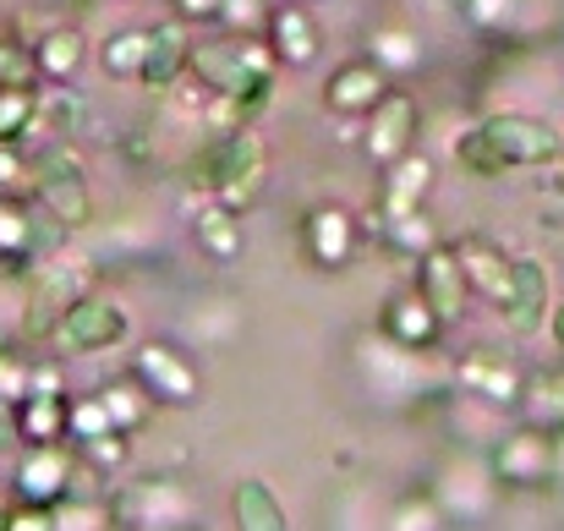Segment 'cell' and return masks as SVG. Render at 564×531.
Here are the masks:
<instances>
[{
	"mask_svg": "<svg viewBox=\"0 0 564 531\" xmlns=\"http://www.w3.org/2000/svg\"><path fill=\"white\" fill-rule=\"evenodd\" d=\"M11 527V499H6V494H0V531Z\"/></svg>",
	"mask_w": 564,
	"mask_h": 531,
	"instance_id": "obj_47",
	"label": "cell"
},
{
	"mask_svg": "<svg viewBox=\"0 0 564 531\" xmlns=\"http://www.w3.org/2000/svg\"><path fill=\"white\" fill-rule=\"evenodd\" d=\"M482 138L494 143V154L505 160V171H521V165H549L560 160V132L538 116H516V110H499L488 121H477Z\"/></svg>",
	"mask_w": 564,
	"mask_h": 531,
	"instance_id": "obj_7",
	"label": "cell"
},
{
	"mask_svg": "<svg viewBox=\"0 0 564 531\" xmlns=\"http://www.w3.org/2000/svg\"><path fill=\"white\" fill-rule=\"evenodd\" d=\"M444 329H449V324L433 313V302H427L422 291H400V296H389L383 313H378V340L394 346V351H433V346L444 340Z\"/></svg>",
	"mask_w": 564,
	"mask_h": 531,
	"instance_id": "obj_13",
	"label": "cell"
},
{
	"mask_svg": "<svg viewBox=\"0 0 564 531\" xmlns=\"http://www.w3.org/2000/svg\"><path fill=\"white\" fill-rule=\"evenodd\" d=\"M132 372L143 378V389L160 400V405H192L197 400V367L176 346H143L132 356Z\"/></svg>",
	"mask_w": 564,
	"mask_h": 531,
	"instance_id": "obj_17",
	"label": "cell"
},
{
	"mask_svg": "<svg viewBox=\"0 0 564 531\" xmlns=\"http://www.w3.org/2000/svg\"><path fill=\"white\" fill-rule=\"evenodd\" d=\"M258 17L269 22V6L263 0H225V11H219V22H236V33H252Z\"/></svg>",
	"mask_w": 564,
	"mask_h": 531,
	"instance_id": "obj_42",
	"label": "cell"
},
{
	"mask_svg": "<svg viewBox=\"0 0 564 531\" xmlns=\"http://www.w3.org/2000/svg\"><path fill=\"white\" fill-rule=\"evenodd\" d=\"M121 335H127V313H121V302H116V296L88 291V296H77V302L66 307V318L55 324V335H50V340H55L61 351L94 356V351L121 346Z\"/></svg>",
	"mask_w": 564,
	"mask_h": 531,
	"instance_id": "obj_6",
	"label": "cell"
},
{
	"mask_svg": "<svg viewBox=\"0 0 564 531\" xmlns=\"http://www.w3.org/2000/svg\"><path fill=\"white\" fill-rule=\"evenodd\" d=\"M88 296V263H77V252H55L39 258L28 274V302H22V335L28 340H50L55 324L66 318V307Z\"/></svg>",
	"mask_w": 564,
	"mask_h": 531,
	"instance_id": "obj_3",
	"label": "cell"
},
{
	"mask_svg": "<svg viewBox=\"0 0 564 531\" xmlns=\"http://www.w3.org/2000/svg\"><path fill=\"white\" fill-rule=\"evenodd\" d=\"M416 121H422L416 99H411V94H400V88H389L373 110H368L362 154L373 160L378 171H383V165H394V160H405V154H411V143H416Z\"/></svg>",
	"mask_w": 564,
	"mask_h": 531,
	"instance_id": "obj_10",
	"label": "cell"
},
{
	"mask_svg": "<svg viewBox=\"0 0 564 531\" xmlns=\"http://www.w3.org/2000/svg\"><path fill=\"white\" fill-rule=\"evenodd\" d=\"M33 197H39V208H44L55 225H66V230H83V225L94 219V192H88L83 160H77L72 149L39 154V165H33Z\"/></svg>",
	"mask_w": 564,
	"mask_h": 531,
	"instance_id": "obj_5",
	"label": "cell"
},
{
	"mask_svg": "<svg viewBox=\"0 0 564 531\" xmlns=\"http://www.w3.org/2000/svg\"><path fill=\"white\" fill-rule=\"evenodd\" d=\"M357 247H362V225H357L351 208H340V203L307 208V219H302V252H307L313 269H346L357 258Z\"/></svg>",
	"mask_w": 564,
	"mask_h": 531,
	"instance_id": "obj_9",
	"label": "cell"
},
{
	"mask_svg": "<svg viewBox=\"0 0 564 531\" xmlns=\"http://www.w3.org/2000/svg\"><path fill=\"white\" fill-rule=\"evenodd\" d=\"M110 521H116V510L94 494H77V488L55 505V531H105Z\"/></svg>",
	"mask_w": 564,
	"mask_h": 531,
	"instance_id": "obj_33",
	"label": "cell"
},
{
	"mask_svg": "<svg viewBox=\"0 0 564 531\" xmlns=\"http://www.w3.org/2000/svg\"><path fill=\"white\" fill-rule=\"evenodd\" d=\"M22 181H33L28 160H22V143H0V192H17Z\"/></svg>",
	"mask_w": 564,
	"mask_h": 531,
	"instance_id": "obj_41",
	"label": "cell"
},
{
	"mask_svg": "<svg viewBox=\"0 0 564 531\" xmlns=\"http://www.w3.org/2000/svg\"><path fill=\"white\" fill-rule=\"evenodd\" d=\"M416 291L433 302V313L444 324H455L466 313V296H471V280H466V263H460V247L455 241H433L422 258H416Z\"/></svg>",
	"mask_w": 564,
	"mask_h": 531,
	"instance_id": "obj_12",
	"label": "cell"
},
{
	"mask_svg": "<svg viewBox=\"0 0 564 531\" xmlns=\"http://www.w3.org/2000/svg\"><path fill=\"white\" fill-rule=\"evenodd\" d=\"M110 510H116V521H127V527L171 531V527H187L197 505H192L187 483H176V477H143V483H132Z\"/></svg>",
	"mask_w": 564,
	"mask_h": 531,
	"instance_id": "obj_8",
	"label": "cell"
},
{
	"mask_svg": "<svg viewBox=\"0 0 564 531\" xmlns=\"http://www.w3.org/2000/svg\"><path fill=\"white\" fill-rule=\"evenodd\" d=\"M230 516H236V527L241 531H285V505L274 499V488H269L263 477L236 483V494H230Z\"/></svg>",
	"mask_w": 564,
	"mask_h": 531,
	"instance_id": "obj_25",
	"label": "cell"
},
{
	"mask_svg": "<svg viewBox=\"0 0 564 531\" xmlns=\"http://www.w3.org/2000/svg\"><path fill=\"white\" fill-rule=\"evenodd\" d=\"M549 329H554V340H560V346H564V302H560V307H554V318H549Z\"/></svg>",
	"mask_w": 564,
	"mask_h": 531,
	"instance_id": "obj_45",
	"label": "cell"
},
{
	"mask_svg": "<svg viewBox=\"0 0 564 531\" xmlns=\"http://www.w3.org/2000/svg\"><path fill=\"white\" fill-rule=\"evenodd\" d=\"M39 121V88L33 83H6L0 88V143H22Z\"/></svg>",
	"mask_w": 564,
	"mask_h": 531,
	"instance_id": "obj_31",
	"label": "cell"
},
{
	"mask_svg": "<svg viewBox=\"0 0 564 531\" xmlns=\"http://www.w3.org/2000/svg\"><path fill=\"white\" fill-rule=\"evenodd\" d=\"M99 66H105V77H143V66H149V28H121L116 39H105Z\"/></svg>",
	"mask_w": 564,
	"mask_h": 531,
	"instance_id": "obj_30",
	"label": "cell"
},
{
	"mask_svg": "<svg viewBox=\"0 0 564 531\" xmlns=\"http://www.w3.org/2000/svg\"><path fill=\"white\" fill-rule=\"evenodd\" d=\"M66 416H72V400L66 394H28L17 405L22 444H61V438H72L66 433Z\"/></svg>",
	"mask_w": 564,
	"mask_h": 531,
	"instance_id": "obj_24",
	"label": "cell"
},
{
	"mask_svg": "<svg viewBox=\"0 0 564 531\" xmlns=\"http://www.w3.org/2000/svg\"><path fill=\"white\" fill-rule=\"evenodd\" d=\"M88 449V460L99 466V472H121L127 466V455H132V433H105V438H94V444H83Z\"/></svg>",
	"mask_w": 564,
	"mask_h": 531,
	"instance_id": "obj_40",
	"label": "cell"
},
{
	"mask_svg": "<svg viewBox=\"0 0 564 531\" xmlns=\"http://www.w3.org/2000/svg\"><path fill=\"white\" fill-rule=\"evenodd\" d=\"M192 241L203 247V258L214 263H236L241 258V214L219 197H208L197 214H192Z\"/></svg>",
	"mask_w": 564,
	"mask_h": 531,
	"instance_id": "obj_22",
	"label": "cell"
},
{
	"mask_svg": "<svg viewBox=\"0 0 564 531\" xmlns=\"http://www.w3.org/2000/svg\"><path fill=\"white\" fill-rule=\"evenodd\" d=\"M488 472H494V483L521 488V494L549 488V483H560V438H554L549 427L527 422V427H516V433H505V438L494 444Z\"/></svg>",
	"mask_w": 564,
	"mask_h": 531,
	"instance_id": "obj_4",
	"label": "cell"
},
{
	"mask_svg": "<svg viewBox=\"0 0 564 531\" xmlns=\"http://www.w3.org/2000/svg\"><path fill=\"white\" fill-rule=\"evenodd\" d=\"M455 383L471 389L488 405H505V411H516L521 394H527V378L516 372V361H505V356L488 351V346H477V351H466L455 361Z\"/></svg>",
	"mask_w": 564,
	"mask_h": 531,
	"instance_id": "obj_16",
	"label": "cell"
},
{
	"mask_svg": "<svg viewBox=\"0 0 564 531\" xmlns=\"http://www.w3.org/2000/svg\"><path fill=\"white\" fill-rule=\"evenodd\" d=\"M219 11H225V0H176V17H187V22H219Z\"/></svg>",
	"mask_w": 564,
	"mask_h": 531,
	"instance_id": "obj_44",
	"label": "cell"
},
{
	"mask_svg": "<svg viewBox=\"0 0 564 531\" xmlns=\"http://www.w3.org/2000/svg\"><path fill=\"white\" fill-rule=\"evenodd\" d=\"M560 160H564V138H560Z\"/></svg>",
	"mask_w": 564,
	"mask_h": 531,
	"instance_id": "obj_49",
	"label": "cell"
},
{
	"mask_svg": "<svg viewBox=\"0 0 564 531\" xmlns=\"http://www.w3.org/2000/svg\"><path fill=\"white\" fill-rule=\"evenodd\" d=\"M455 165L466 171V176L488 181V176H505V160L494 154V143L482 138V127H466L460 138H455Z\"/></svg>",
	"mask_w": 564,
	"mask_h": 531,
	"instance_id": "obj_34",
	"label": "cell"
},
{
	"mask_svg": "<svg viewBox=\"0 0 564 531\" xmlns=\"http://www.w3.org/2000/svg\"><path fill=\"white\" fill-rule=\"evenodd\" d=\"M427 192H433V160H427V154H405V160L383 165V181H378V219L422 208Z\"/></svg>",
	"mask_w": 564,
	"mask_h": 531,
	"instance_id": "obj_19",
	"label": "cell"
},
{
	"mask_svg": "<svg viewBox=\"0 0 564 531\" xmlns=\"http://www.w3.org/2000/svg\"><path fill=\"white\" fill-rule=\"evenodd\" d=\"M521 405H527V416H532L538 427L560 433V427H564V361H560V367H549V372H538V378L527 383Z\"/></svg>",
	"mask_w": 564,
	"mask_h": 531,
	"instance_id": "obj_29",
	"label": "cell"
},
{
	"mask_svg": "<svg viewBox=\"0 0 564 531\" xmlns=\"http://www.w3.org/2000/svg\"><path fill=\"white\" fill-rule=\"evenodd\" d=\"M187 61H192V28L187 17H165L149 28V66L138 83H149L154 94H171L182 77H187Z\"/></svg>",
	"mask_w": 564,
	"mask_h": 531,
	"instance_id": "obj_18",
	"label": "cell"
},
{
	"mask_svg": "<svg viewBox=\"0 0 564 531\" xmlns=\"http://www.w3.org/2000/svg\"><path fill=\"white\" fill-rule=\"evenodd\" d=\"M368 55H373L389 77H400V72H411V66L422 61V39H416L411 28H378L373 39H368Z\"/></svg>",
	"mask_w": 564,
	"mask_h": 531,
	"instance_id": "obj_32",
	"label": "cell"
},
{
	"mask_svg": "<svg viewBox=\"0 0 564 531\" xmlns=\"http://www.w3.org/2000/svg\"><path fill=\"white\" fill-rule=\"evenodd\" d=\"M499 313H505V324L516 335L543 329V313H549V269H543V258H516V285H510V302Z\"/></svg>",
	"mask_w": 564,
	"mask_h": 531,
	"instance_id": "obj_20",
	"label": "cell"
},
{
	"mask_svg": "<svg viewBox=\"0 0 564 531\" xmlns=\"http://www.w3.org/2000/svg\"><path fill=\"white\" fill-rule=\"evenodd\" d=\"M6 83H39L33 44H22V39H0V88H6Z\"/></svg>",
	"mask_w": 564,
	"mask_h": 531,
	"instance_id": "obj_38",
	"label": "cell"
},
{
	"mask_svg": "<svg viewBox=\"0 0 564 531\" xmlns=\"http://www.w3.org/2000/svg\"><path fill=\"white\" fill-rule=\"evenodd\" d=\"M449 6H455V11H471V17H477V11H482L488 0H449Z\"/></svg>",
	"mask_w": 564,
	"mask_h": 531,
	"instance_id": "obj_46",
	"label": "cell"
},
{
	"mask_svg": "<svg viewBox=\"0 0 564 531\" xmlns=\"http://www.w3.org/2000/svg\"><path fill=\"white\" fill-rule=\"evenodd\" d=\"M373 236L389 247V252H411V258H422V252L438 241V230L427 225V214H422V208H411V214H389V219H373Z\"/></svg>",
	"mask_w": 564,
	"mask_h": 531,
	"instance_id": "obj_27",
	"label": "cell"
},
{
	"mask_svg": "<svg viewBox=\"0 0 564 531\" xmlns=\"http://www.w3.org/2000/svg\"><path fill=\"white\" fill-rule=\"evenodd\" d=\"M77 116H83V105H77L72 94H39V121H33V127L66 138V132H77Z\"/></svg>",
	"mask_w": 564,
	"mask_h": 531,
	"instance_id": "obj_37",
	"label": "cell"
},
{
	"mask_svg": "<svg viewBox=\"0 0 564 531\" xmlns=\"http://www.w3.org/2000/svg\"><path fill=\"white\" fill-rule=\"evenodd\" d=\"M28 378H33V361H22V351L11 340H0V394L6 400H28Z\"/></svg>",
	"mask_w": 564,
	"mask_h": 531,
	"instance_id": "obj_39",
	"label": "cell"
},
{
	"mask_svg": "<svg viewBox=\"0 0 564 531\" xmlns=\"http://www.w3.org/2000/svg\"><path fill=\"white\" fill-rule=\"evenodd\" d=\"M460 247V263H466V280H471V291H482L488 302H510V285H516V258H505L494 241H482V236H460L455 241Z\"/></svg>",
	"mask_w": 564,
	"mask_h": 531,
	"instance_id": "obj_21",
	"label": "cell"
},
{
	"mask_svg": "<svg viewBox=\"0 0 564 531\" xmlns=\"http://www.w3.org/2000/svg\"><path fill=\"white\" fill-rule=\"evenodd\" d=\"M99 400H105V411H110V422H116L121 433H138V427L149 422V411H154V394L143 389V378H138V372H132V378L105 383V389H99Z\"/></svg>",
	"mask_w": 564,
	"mask_h": 531,
	"instance_id": "obj_26",
	"label": "cell"
},
{
	"mask_svg": "<svg viewBox=\"0 0 564 531\" xmlns=\"http://www.w3.org/2000/svg\"><path fill=\"white\" fill-rule=\"evenodd\" d=\"M66 433H72L77 444H94V438H105V433H116V422H110V411H105V400H99V394H88V400H72V416H66Z\"/></svg>",
	"mask_w": 564,
	"mask_h": 531,
	"instance_id": "obj_35",
	"label": "cell"
},
{
	"mask_svg": "<svg viewBox=\"0 0 564 531\" xmlns=\"http://www.w3.org/2000/svg\"><path fill=\"white\" fill-rule=\"evenodd\" d=\"M0 340H6V329H0Z\"/></svg>",
	"mask_w": 564,
	"mask_h": 531,
	"instance_id": "obj_50",
	"label": "cell"
},
{
	"mask_svg": "<svg viewBox=\"0 0 564 531\" xmlns=\"http://www.w3.org/2000/svg\"><path fill=\"white\" fill-rule=\"evenodd\" d=\"M33 258V214L17 192H0V263Z\"/></svg>",
	"mask_w": 564,
	"mask_h": 531,
	"instance_id": "obj_28",
	"label": "cell"
},
{
	"mask_svg": "<svg viewBox=\"0 0 564 531\" xmlns=\"http://www.w3.org/2000/svg\"><path fill=\"white\" fill-rule=\"evenodd\" d=\"M187 181H192V186H203L208 197L230 203L236 214H247V208L263 197V181H269V154H263V138H258L252 127L214 138V143H208V149H203V154L187 165Z\"/></svg>",
	"mask_w": 564,
	"mask_h": 531,
	"instance_id": "obj_2",
	"label": "cell"
},
{
	"mask_svg": "<svg viewBox=\"0 0 564 531\" xmlns=\"http://www.w3.org/2000/svg\"><path fill=\"white\" fill-rule=\"evenodd\" d=\"M274 44L258 39V33H230V39H197L192 44L187 72L208 88V94H225L247 110H258L269 94H274Z\"/></svg>",
	"mask_w": 564,
	"mask_h": 531,
	"instance_id": "obj_1",
	"label": "cell"
},
{
	"mask_svg": "<svg viewBox=\"0 0 564 531\" xmlns=\"http://www.w3.org/2000/svg\"><path fill=\"white\" fill-rule=\"evenodd\" d=\"M28 394H61V367H55V361H33Z\"/></svg>",
	"mask_w": 564,
	"mask_h": 531,
	"instance_id": "obj_43",
	"label": "cell"
},
{
	"mask_svg": "<svg viewBox=\"0 0 564 531\" xmlns=\"http://www.w3.org/2000/svg\"><path fill=\"white\" fill-rule=\"evenodd\" d=\"M33 61H39V77L44 83H72L77 72H83V61H88V39L77 33V28H44L39 39H33Z\"/></svg>",
	"mask_w": 564,
	"mask_h": 531,
	"instance_id": "obj_23",
	"label": "cell"
},
{
	"mask_svg": "<svg viewBox=\"0 0 564 531\" xmlns=\"http://www.w3.org/2000/svg\"><path fill=\"white\" fill-rule=\"evenodd\" d=\"M444 521H449V516H444V505H438L433 494L400 499V505H394V516H389V527L394 531H438Z\"/></svg>",
	"mask_w": 564,
	"mask_h": 531,
	"instance_id": "obj_36",
	"label": "cell"
},
{
	"mask_svg": "<svg viewBox=\"0 0 564 531\" xmlns=\"http://www.w3.org/2000/svg\"><path fill=\"white\" fill-rule=\"evenodd\" d=\"M77 488V466L61 444H28L17 455V505H44L55 510Z\"/></svg>",
	"mask_w": 564,
	"mask_h": 531,
	"instance_id": "obj_11",
	"label": "cell"
},
{
	"mask_svg": "<svg viewBox=\"0 0 564 531\" xmlns=\"http://www.w3.org/2000/svg\"><path fill=\"white\" fill-rule=\"evenodd\" d=\"M383 94H389V72L378 66L373 55H362V61L335 66V77L324 83V110L340 116V121H368V110Z\"/></svg>",
	"mask_w": 564,
	"mask_h": 531,
	"instance_id": "obj_14",
	"label": "cell"
},
{
	"mask_svg": "<svg viewBox=\"0 0 564 531\" xmlns=\"http://www.w3.org/2000/svg\"><path fill=\"white\" fill-rule=\"evenodd\" d=\"M50 6H77V0H50Z\"/></svg>",
	"mask_w": 564,
	"mask_h": 531,
	"instance_id": "obj_48",
	"label": "cell"
},
{
	"mask_svg": "<svg viewBox=\"0 0 564 531\" xmlns=\"http://www.w3.org/2000/svg\"><path fill=\"white\" fill-rule=\"evenodd\" d=\"M263 39L274 44L280 66H296V72H302V66H313V61H318V50H324V33H318V22H313L307 0H280V6H269Z\"/></svg>",
	"mask_w": 564,
	"mask_h": 531,
	"instance_id": "obj_15",
	"label": "cell"
}]
</instances>
